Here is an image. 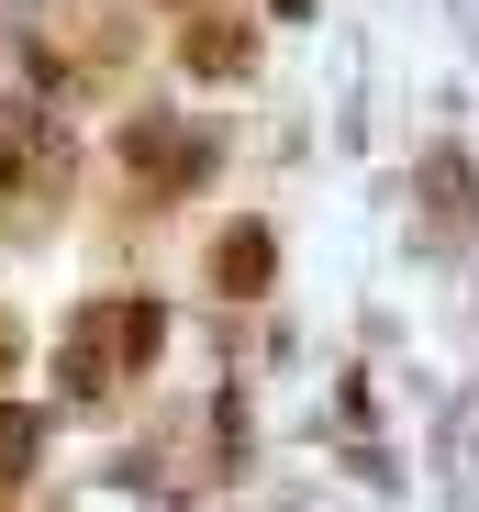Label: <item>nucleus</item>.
Wrapping results in <instances>:
<instances>
[{
    "label": "nucleus",
    "instance_id": "39448f33",
    "mask_svg": "<svg viewBox=\"0 0 479 512\" xmlns=\"http://www.w3.org/2000/svg\"><path fill=\"white\" fill-rule=\"evenodd\" d=\"M34 446H45V412H34V401H0V479H23Z\"/></svg>",
    "mask_w": 479,
    "mask_h": 512
},
{
    "label": "nucleus",
    "instance_id": "7ed1b4c3",
    "mask_svg": "<svg viewBox=\"0 0 479 512\" xmlns=\"http://www.w3.org/2000/svg\"><path fill=\"white\" fill-rule=\"evenodd\" d=\"M90 334H101L123 368H145L156 346H168V312H156V301H112V312H90Z\"/></svg>",
    "mask_w": 479,
    "mask_h": 512
},
{
    "label": "nucleus",
    "instance_id": "20e7f679",
    "mask_svg": "<svg viewBox=\"0 0 479 512\" xmlns=\"http://www.w3.org/2000/svg\"><path fill=\"white\" fill-rule=\"evenodd\" d=\"M424 212H435V223H457V212H468V156H457V145H435V156H424Z\"/></svg>",
    "mask_w": 479,
    "mask_h": 512
},
{
    "label": "nucleus",
    "instance_id": "1a4fd4ad",
    "mask_svg": "<svg viewBox=\"0 0 479 512\" xmlns=\"http://www.w3.org/2000/svg\"><path fill=\"white\" fill-rule=\"evenodd\" d=\"M12 357H23V334H12V312H0V368H12Z\"/></svg>",
    "mask_w": 479,
    "mask_h": 512
},
{
    "label": "nucleus",
    "instance_id": "423d86ee",
    "mask_svg": "<svg viewBox=\"0 0 479 512\" xmlns=\"http://www.w3.org/2000/svg\"><path fill=\"white\" fill-rule=\"evenodd\" d=\"M190 67H201V78H234V67H246V34L201 23V34H190Z\"/></svg>",
    "mask_w": 479,
    "mask_h": 512
},
{
    "label": "nucleus",
    "instance_id": "f257e3e1",
    "mask_svg": "<svg viewBox=\"0 0 479 512\" xmlns=\"http://www.w3.org/2000/svg\"><path fill=\"white\" fill-rule=\"evenodd\" d=\"M123 167H134V179L145 190H201L212 179V167H223V134H179V123H123Z\"/></svg>",
    "mask_w": 479,
    "mask_h": 512
},
{
    "label": "nucleus",
    "instance_id": "f03ea898",
    "mask_svg": "<svg viewBox=\"0 0 479 512\" xmlns=\"http://www.w3.org/2000/svg\"><path fill=\"white\" fill-rule=\"evenodd\" d=\"M268 268H279V234H268V223H234V234L212 245V290H223V301H257Z\"/></svg>",
    "mask_w": 479,
    "mask_h": 512
},
{
    "label": "nucleus",
    "instance_id": "6e6552de",
    "mask_svg": "<svg viewBox=\"0 0 479 512\" xmlns=\"http://www.w3.org/2000/svg\"><path fill=\"white\" fill-rule=\"evenodd\" d=\"M23 179H34V156H23V134H0V201H12Z\"/></svg>",
    "mask_w": 479,
    "mask_h": 512
},
{
    "label": "nucleus",
    "instance_id": "0eeeda50",
    "mask_svg": "<svg viewBox=\"0 0 479 512\" xmlns=\"http://www.w3.org/2000/svg\"><path fill=\"white\" fill-rule=\"evenodd\" d=\"M101 379H112L101 368V334H78V346H67V401H101Z\"/></svg>",
    "mask_w": 479,
    "mask_h": 512
},
{
    "label": "nucleus",
    "instance_id": "9b49d317",
    "mask_svg": "<svg viewBox=\"0 0 479 512\" xmlns=\"http://www.w3.org/2000/svg\"><path fill=\"white\" fill-rule=\"evenodd\" d=\"M168 12H179V0H168Z\"/></svg>",
    "mask_w": 479,
    "mask_h": 512
},
{
    "label": "nucleus",
    "instance_id": "9d476101",
    "mask_svg": "<svg viewBox=\"0 0 479 512\" xmlns=\"http://www.w3.org/2000/svg\"><path fill=\"white\" fill-rule=\"evenodd\" d=\"M268 12H290V23H301V12H312V0H268Z\"/></svg>",
    "mask_w": 479,
    "mask_h": 512
}]
</instances>
